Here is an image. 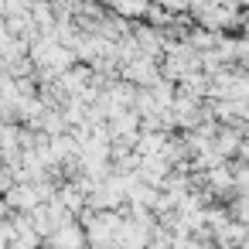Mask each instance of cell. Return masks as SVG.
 <instances>
[{
    "label": "cell",
    "mask_w": 249,
    "mask_h": 249,
    "mask_svg": "<svg viewBox=\"0 0 249 249\" xmlns=\"http://www.w3.org/2000/svg\"><path fill=\"white\" fill-rule=\"evenodd\" d=\"M0 249H4V239H0Z\"/></svg>",
    "instance_id": "2"
},
{
    "label": "cell",
    "mask_w": 249,
    "mask_h": 249,
    "mask_svg": "<svg viewBox=\"0 0 249 249\" xmlns=\"http://www.w3.org/2000/svg\"><path fill=\"white\" fill-rule=\"evenodd\" d=\"M58 246L62 249H79V232H62L58 235Z\"/></svg>",
    "instance_id": "1"
}]
</instances>
